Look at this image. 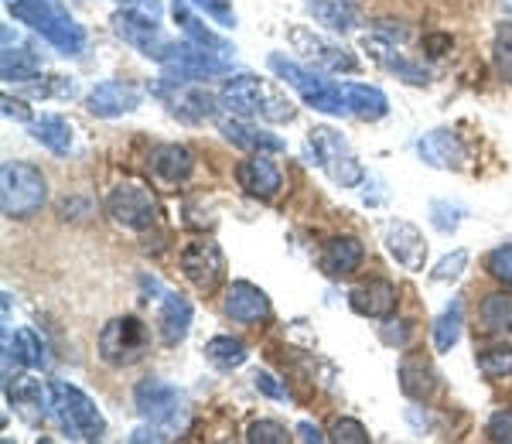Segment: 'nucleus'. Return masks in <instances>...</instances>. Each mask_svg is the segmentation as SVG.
<instances>
[{
	"label": "nucleus",
	"instance_id": "obj_1",
	"mask_svg": "<svg viewBox=\"0 0 512 444\" xmlns=\"http://www.w3.org/2000/svg\"><path fill=\"white\" fill-rule=\"evenodd\" d=\"M11 18L38 31L48 45H55L62 55H79L86 45V31L79 28L69 11H62L55 0H11Z\"/></svg>",
	"mask_w": 512,
	"mask_h": 444
},
{
	"label": "nucleus",
	"instance_id": "obj_2",
	"mask_svg": "<svg viewBox=\"0 0 512 444\" xmlns=\"http://www.w3.org/2000/svg\"><path fill=\"white\" fill-rule=\"evenodd\" d=\"M48 199L45 175L28 161H4L0 168V209L7 219H31Z\"/></svg>",
	"mask_w": 512,
	"mask_h": 444
},
{
	"label": "nucleus",
	"instance_id": "obj_3",
	"mask_svg": "<svg viewBox=\"0 0 512 444\" xmlns=\"http://www.w3.org/2000/svg\"><path fill=\"white\" fill-rule=\"evenodd\" d=\"M48 414L59 421V427L72 441H99L106 434V421L99 407L72 383H52V410Z\"/></svg>",
	"mask_w": 512,
	"mask_h": 444
},
{
	"label": "nucleus",
	"instance_id": "obj_4",
	"mask_svg": "<svg viewBox=\"0 0 512 444\" xmlns=\"http://www.w3.org/2000/svg\"><path fill=\"white\" fill-rule=\"evenodd\" d=\"M134 407L144 421L168 427V431H185L188 427V397L178 386L147 376L134 386Z\"/></svg>",
	"mask_w": 512,
	"mask_h": 444
},
{
	"label": "nucleus",
	"instance_id": "obj_5",
	"mask_svg": "<svg viewBox=\"0 0 512 444\" xmlns=\"http://www.w3.org/2000/svg\"><path fill=\"white\" fill-rule=\"evenodd\" d=\"M308 144H311V158H315L318 168H325V175L332 178L335 185L342 188H359L366 182V168L362 161L352 154L349 141L342 134H335L332 127H315L308 134Z\"/></svg>",
	"mask_w": 512,
	"mask_h": 444
},
{
	"label": "nucleus",
	"instance_id": "obj_6",
	"mask_svg": "<svg viewBox=\"0 0 512 444\" xmlns=\"http://www.w3.org/2000/svg\"><path fill=\"white\" fill-rule=\"evenodd\" d=\"M147 349H151V328L134 315L113 318L99 332V356L106 366H134L147 356Z\"/></svg>",
	"mask_w": 512,
	"mask_h": 444
},
{
	"label": "nucleus",
	"instance_id": "obj_7",
	"mask_svg": "<svg viewBox=\"0 0 512 444\" xmlns=\"http://www.w3.org/2000/svg\"><path fill=\"white\" fill-rule=\"evenodd\" d=\"M267 65L287 82V86L301 93V100L308 103L311 110L332 113V117H349V106H345V100H342V86H332V82L318 79L315 72L301 69V65L284 59V55H270Z\"/></svg>",
	"mask_w": 512,
	"mask_h": 444
},
{
	"label": "nucleus",
	"instance_id": "obj_8",
	"mask_svg": "<svg viewBox=\"0 0 512 444\" xmlns=\"http://www.w3.org/2000/svg\"><path fill=\"white\" fill-rule=\"evenodd\" d=\"M106 212L110 219L123 229H134V233H144V229L154 226L158 219V202H154L151 188L140 182H117L106 195Z\"/></svg>",
	"mask_w": 512,
	"mask_h": 444
},
{
	"label": "nucleus",
	"instance_id": "obj_9",
	"mask_svg": "<svg viewBox=\"0 0 512 444\" xmlns=\"http://www.w3.org/2000/svg\"><path fill=\"white\" fill-rule=\"evenodd\" d=\"M113 31H117L134 52H140L144 59H154V62H164L171 48H175V41H168L161 35L158 18L137 11V7H127V11L113 14Z\"/></svg>",
	"mask_w": 512,
	"mask_h": 444
},
{
	"label": "nucleus",
	"instance_id": "obj_10",
	"mask_svg": "<svg viewBox=\"0 0 512 444\" xmlns=\"http://www.w3.org/2000/svg\"><path fill=\"white\" fill-rule=\"evenodd\" d=\"M164 76L175 82H198V79H212V76H226L229 72V55H219L212 48L202 45H175L168 52V59L161 62Z\"/></svg>",
	"mask_w": 512,
	"mask_h": 444
},
{
	"label": "nucleus",
	"instance_id": "obj_11",
	"mask_svg": "<svg viewBox=\"0 0 512 444\" xmlns=\"http://www.w3.org/2000/svg\"><path fill=\"white\" fill-rule=\"evenodd\" d=\"M178 263H181V274H185L202 294H212L222 284V277H226V257H222L219 243H212V240L185 243Z\"/></svg>",
	"mask_w": 512,
	"mask_h": 444
},
{
	"label": "nucleus",
	"instance_id": "obj_12",
	"mask_svg": "<svg viewBox=\"0 0 512 444\" xmlns=\"http://www.w3.org/2000/svg\"><path fill=\"white\" fill-rule=\"evenodd\" d=\"M291 45L321 72H355V65H359L349 48L335 45V41L321 38V35H315V31H308V28H294L291 31Z\"/></svg>",
	"mask_w": 512,
	"mask_h": 444
},
{
	"label": "nucleus",
	"instance_id": "obj_13",
	"mask_svg": "<svg viewBox=\"0 0 512 444\" xmlns=\"http://www.w3.org/2000/svg\"><path fill=\"white\" fill-rule=\"evenodd\" d=\"M383 243L386 250L393 253L396 263L407 270H414V274H420L427 263V243H424V233L414 226V222L407 219H390L383 226Z\"/></svg>",
	"mask_w": 512,
	"mask_h": 444
},
{
	"label": "nucleus",
	"instance_id": "obj_14",
	"mask_svg": "<svg viewBox=\"0 0 512 444\" xmlns=\"http://www.w3.org/2000/svg\"><path fill=\"white\" fill-rule=\"evenodd\" d=\"M86 106H89L93 117H103V120L123 117V113H134L140 106V89L134 86V82L106 79V82H99V86L89 89Z\"/></svg>",
	"mask_w": 512,
	"mask_h": 444
},
{
	"label": "nucleus",
	"instance_id": "obj_15",
	"mask_svg": "<svg viewBox=\"0 0 512 444\" xmlns=\"http://www.w3.org/2000/svg\"><path fill=\"white\" fill-rule=\"evenodd\" d=\"M263 100H267V86L260 79L250 76V72H239V76L226 79L219 93V103L226 106L233 117H263Z\"/></svg>",
	"mask_w": 512,
	"mask_h": 444
},
{
	"label": "nucleus",
	"instance_id": "obj_16",
	"mask_svg": "<svg viewBox=\"0 0 512 444\" xmlns=\"http://www.w3.org/2000/svg\"><path fill=\"white\" fill-rule=\"evenodd\" d=\"M236 178H239V188H246L253 199H263V202L274 199L280 188H284V175H280V168L263 151H253L246 161H239Z\"/></svg>",
	"mask_w": 512,
	"mask_h": 444
},
{
	"label": "nucleus",
	"instance_id": "obj_17",
	"mask_svg": "<svg viewBox=\"0 0 512 444\" xmlns=\"http://www.w3.org/2000/svg\"><path fill=\"white\" fill-rule=\"evenodd\" d=\"M396 284L386 281V277H369L359 287H352L349 304L355 315L362 318H390L396 311Z\"/></svg>",
	"mask_w": 512,
	"mask_h": 444
},
{
	"label": "nucleus",
	"instance_id": "obj_18",
	"mask_svg": "<svg viewBox=\"0 0 512 444\" xmlns=\"http://www.w3.org/2000/svg\"><path fill=\"white\" fill-rule=\"evenodd\" d=\"M226 315L239 325L267 322L270 298L250 281H233V287H229V294H226Z\"/></svg>",
	"mask_w": 512,
	"mask_h": 444
},
{
	"label": "nucleus",
	"instance_id": "obj_19",
	"mask_svg": "<svg viewBox=\"0 0 512 444\" xmlns=\"http://www.w3.org/2000/svg\"><path fill=\"white\" fill-rule=\"evenodd\" d=\"M417 154L431 168H461L465 164V144L454 130H431L417 141Z\"/></svg>",
	"mask_w": 512,
	"mask_h": 444
},
{
	"label": "nucleus",
	"instance_id": "obj_20",
	"mask_svg": "<svg viewBox=\"0 0 512 444\" xmlns=\"http://www.w3.org/2000/svg\"><path fill=\"white\" fill-rule=\"evenodd\" d=\"M400 390L410 400H427L437 390V369L424 352H407L400 359Z\"/></svg>",
	"mask_w": 512,
	"mask_h": 444
},
{
	"label": "nucleus",
	"instance_id": "obj_21",
	"mask_svg": "<svg viewBox=\"0 0 512 444\" xmlns=\"http://www.w3.org/2000/svg\"><path fill=\"white\" fill-rule=\"evenodd\" d=\"M362 260H366V250H362V243L355 236H332L325 243V250H321V270L332 277L355 274L362 267Z\"/></svg>",
	"mask_w": 512,
	"mask_h": 444
},
{
	"label": "nucleus",
	"instance_id": "obj_22",
	"mask_svg": "<svg viewBox=\"0 0 512 444\" xmlns=\"http://www.w3.org/2000/svg\"><path fill=\"white\" fill-rule=\"evenodd\" d=\"M158 328H161L164 345H181L188 339V328H192V304L181 298V294L164 291L161 311H158Z\"/></svg>",
	"mask_w": 512,
	"mask_h": 444
},
{
	"label": "nucleus",
	"instance_id": "obj_23",
	"mask_svg": "<svg viewBox=\"0 0 512 444\" xmlns=\"http://www.w3.org/2000/svg\"><path fill=\"white\" fill-rule=\"evenodd\" d=\"M151 168H154V175L164 178V182L178 185V182H185V178L192 175L195 158H192V151H188L185 144H161V147H154V151H151Z\"/></svg>",
	"mask_w": 512,
	"mask_h": 444
},
{
	"label": "nucleus",
	"instance_id": "obj_24",
	"mask_svg": "<svg viewBox=\"0 0 512 444\" xmlns=\"http://www.w3.org/2000/svg\"><path fill=\"white\" fill-rule=\"evenodd\" d=\"M342 100L349 106V117L359 120H383L390 113V103L376 86H362V82H342Z\"/></svg>",
	"mask_w": 512,
	"mask_h": 444
},
{
	"label": "nucleus",
	"instance_id": "obj_25",
	"mask_svg": "<svg viewBox=\"0 0 512 444\" xmlns=\"http://www.w3.org/2000/svg\"><path fill=\"white\" fill-rule=\"evenodd\" d=\"M219 130L226 134L229 144L246 147V151H284V141H280L277 134H267V130L253 127V123H246L243 117L219 120Z\"/></svg>",
	"mask_w": 512,
	"mask_h": 444
},
{
	"label": "nucleus",
	"instance_id": "obj_26",
	"mask_svg": "<svg viewBox=\"0 0 512 444\" xmlns=\"http://www.w3.org/2000/svg\"><path fill=\"white\" fill-rule=\"evenodd\" d=\"M171 110L178 113V117L185 120H209L216 117V96L205 93L202 86H195V82H181V89H175V96H171Z\"/></svg>",
	"mask_w": 512,
	"mask_h": 444
},
{
	"label": "nucleus",
	"instance_id": "obj_27",
	"mask_svg": "<svg viewBox=\"0 0 512 444\" xmlns=\"http://www.w3.org/2000/svg\"><path fill=\"white\" fill-rule=\"evenodd\" d=\"M31 134L41 147H48L52 154H69L72 147V123L59 117V113H41V117L31 123Z\"/></svg>",
	"mask_w": 512,
	"mask_h": 444
},
{
	"label": "nucleus",
	"instance_id": "obj_28",
	"mask_svg": "<svg viewBox=\"0 0 512 444\" xmlns=\"http://www.w3.org/2000/svg\"><path fill=\"white\" fill-rule=\"evenodd\" d=\"M478 322H482V332L489 335H506L512 332V291H495L482 301L478 308Z\"/></svg>",
	"mask_w": 512,
	"mask_h": 444
},
{
	"label": "nucleus",
	"instance_id": "obj_29",
	"mask_svg": "<svg viewBox=\"0 0 512 444\" xmlns=\"http://www.w3.org/2000/svg\"><path fill=\"white\" fill-rule=\"evenodd\" d=\"M171 11H175V21L181 24V31L188 35V41H195V45H202V48H212V52H219V55H229V52H233V48H229L226 41H222V38L216 35V31H209L202 21L195 18L192 11H188L185 0H175V7H171Z\"/></svg>",
	"mask_w": 512,
	"mask_h": 444
},
{
	"label": "nucleus",
	"instance_id": "obj_30",
	"mask_svg": "<svg viewBox=\"0 0 512 444\" xmlns=\"http://www.w3.org/2000/svg\"><path fill=\"white\" fill-rule=\"evenodd\" d=\"M7 400L14 407H48L52 410V386H41L35 376H7Z\"/></svg>",
	"mask_w": 512,
	"mask_h": 444
},
{
	"label": "nucleus",
	"instance_id": "obj_31",
	"mask_svg": "<svg viewBox=\"0 0 512 444\" xmlns=\"http://www.w3.org/2000/svg\"><path fill=\"white\" fill-rule=\"evenodd\" d=\"M205 359L216 369H222V373H229V369H239L250 359V349L239 339H233V335H216V339L205 342Z\"/></svg>",
	"mask_w": 512,
	"mask_h": 444
},
{
	"label": "nucleus",
	"instance_id": "obj_32",
	"mask_svg": "<svg viewBox=\"0 0 512 444\" xmlns=\"http://www.w3.org/2000/svg\"><path fill=\"white\" fill-rule=\"evenodd\" d=\"M461 325H465V308L454 298L448 308L441 311V318L434 322V349L437 352H451L461 339Z\"/></svg>",
	"mask_w": 512,
	"mask_h": 444
},
{
	"label": "nucleus",
	"instance_id": "obj_33",
	"mask_svg": "<svg viewBox=\"0 0 512 444\" xmlns=\"http://www.w3.org/2000/svg\"><path fill=\"white\" fill-rule=\"evenodd\" d=\"M369 48H373V55H376V62L379 65H386L390 72H396L400 79H407V82H414V86H424L427 79V69L424 65H417V62H407L403 55H396L390 45H379V41H366Z\"/></svg>",
	"mask_w": 512,
	"mask_h": 444
},
{
	"label": "nucleus",
	"instance_id": "obj_34",
	"mask_svg": "<svg viewBox=\"0 0 512 444\" xmlns=\"http://www.w3.org/2000/svg\"><path fill=\"white\" fill-rule=\"evenodd\" d=\"M304 4H308L311 14H315L321 24H328V28H335V31L355 28V7L349 0H304Z\"/></svg>",
	"mask_w": 512,
	"mask_h": 444
},
{
	"label": "nucleus",
	"instance_id": "obj_35",
	"mask_svg": "<svg viewBox=\"0 0 512 444\" xmlns=\"http://www.w3.org/2000/svg\"><path fill=\"white\" fill-rule=\"evenodd\" d=\"M0 72H4L7 82H28L41 72V62L31 52H24V48L7 45L4 55H0Z\"/></svg>",
	"mask_w": 512,
	"mask_h": 444
},
{
	"label": "nucleus",
	"instance_id": "obj_36",
	"mask_svg": "<svg viewBox=\"0 0 512 444\" xmlns=\"http://www.w3.org/2000/svg\"><path fill=\"white\" fill-rule=\"evenodd\" d=\"M492 55H495V69H499V76L506 82H512V21H502L499 28H495Z\"/></svg>",
	"mask_w": 512,
	"mask_h": 444
},
{
	"label": "nucleus",
	"instance_id": "obj_37",
	"mask_svg": "<svg viewBox=\"0 0 512 444\" xmlns=\"http://www.w3.org/2000/svg\"><path fill=\"white\" fill-rule=\"evenodd\" d=\"M14 339H18L21 363H24V366H31V369H48V352H45V342L38 339V332H31V328H21V332H14Z\"/></svg>",
	"mask_w": 512,
	"mask_h": 444
},
{
	"label": "nucleus",
	"instance_id": "obj_38",
	"mask_svg": "<svg viewBox=\"0 0 512 444\" xmlns=\"http://www.w3.org/2000/svg\"><path fill=\"white\" fill-rule=\"evenodd\" d=\"M478 369L485 376H509L512 373V345H492V349L478 352Z\"/></svg>",
	"mask_w": 512,
	"mask_h": 444
},
{
	"label": "nucleus",
	"instance_id": "obj_39",
	"mask_svg": "<svg viewBox=\"0 0 512 444\" xmlns=\"http://www.w3.org/2000/svg\"><path fill=\"white\" fill-rule=\"evenodd\" d=\"M246 441L250 444H287L291 434H287V427L277 421H253L250 431H246Z\"/></svg>",
	"mask_w": 512,
	"mask_h": 444
},
{
	"label": "nucleus",
	"instance_id": "obj_40",
	"mask_svg": "<svg viewBox=\"0 0 512 444\" xmlns=\"http://www.w3.org/2000/svg\"><path fill=\"white\" fill-rule=\"evenodd\" d=\"M465 267H468V250H454V253H448V257L437 260V267L431 270V277H434L437 284H448V281H458Z\"/></svg>",
	"mask_w": 512,
	"mask_h": 444
},
{
	"label": "nucleus",
	"instance_id": "obj_41",
	"mask_svg": "<svg viewBox=\"0 0 512 444\" xmlns=\"http://www.w3.org/2000/svg\"><path fill=\"white\" fill-rule=\"evenodd\" d=\"M328 438L338 441V444H366L369 431L359 421H352V417H338V421L332 424V431H328Z\"/></svg>",
	"mask_w": 512,
	"mask_h": 444
},
{
	"label": "nucleus",
	"instance_id": "obj_42",
	"mask_svg": "<svg viewBox=\"0 0 512 444\" xmlns=\"http://www.w3.org/2000/svg\"><path fill=\"white\" fill-rule=\"evenodd\" d=\"M465 219V209L461 205H451V202H431V222L441 233H454Z\"/></svg>",
	"mask_w": 512,
	"mask_h": 444
},
{
	"label": "nucleus",
	"instance_id": "obj_43",
	"mask_svg": "<svg viewBox=\"0 0 512 444\" xmlns=\"http://www.w3.org/2000/svg\"><path fill=\"white\" fill-rule=\"evenodd\" d=\"M188 4L205 11V18H212L216 24H222V28H236V11L229 0H188Z\"/></svg>",
	"mask_w": 512,
	"mask_h": 444
},
{
	"label": "nucleus",
	"instance_id": "obj_44",
	"mask_svg": "<svg viewBox=\"0 0 512 444\" xmlns=\"http://www.w3.org/2000/svg\"><path fill=\"white\" fill-rule=\"evenodd\" d=\"M379 339L386 345H396V349H403L410 339H414V322H407V318H390L383 328H379Z\"/></svg>",
	"mask_w": 512,
	"mask_h": 444
},
{
	"label": "nucleus",
	"instance_id": "obj_45",
	"mask_svg": "<svg viewBox=\"0 0 512 444\" xmlns=\"http://www.w3.org/2000/svg\"><path fill=\"white\" fill-rule=\"evenodd\" d=\"M253 386L263 393V397H270V400H280V404H287L291 400V393H287V386L277 380L274 373H267V369H256V376H253Z\"/></svg>",
	"mask_w": 512,
	"mask_h": 444
},
{
	"label": "nucleus",
	"instance_id": "obj_46",
	"mask_svg": "<svg viewBox=\"0 0 512 444\" xmlns=\"http://www.w3.org/2000/svg\"><path fill=\"white\" fill-rule=\"evenodd\" d=\"M489 274L495 277V281L512 284V243L499 246V250L489 253Z\"/></svg>",
	"mask_w": 512,
	"mask_h": 444
},
{
	"label": "nucleus",
	"instance_id": "obj_47",
	"mask_svg": "<svg viewBox=\"0 0 512 444\" xmlns=\"http://www.w3.org/2000/svg\"><path fill=\"white\" fill-rule=\"evenodd\" d=\"M489 438L499 444H512V410H499L489 421Z\"/></svg>",
	"mask_w": 512,
	"mask_h": 444
},
{
	"label": "nucleus",
	"instance_id": "obj_48",
	"mask_svg": "<svg viewBox=\"0 0 512 444\" xmlns=\"http://www.w3.org/2000/svg\"><path fill=\"white\" fill-rule=\"evenodd\" d=\"M297 441H304V444H321V441H325V434H321L311 421H301V424H297Z\"/></svg>",
	"mask_w": 512,
	"mask_h": 444
},
{
	"label": "nucleus",
	"instance_id": "obj_49",
	"mask_svg": "<svg viewBox=\"0 0 512 444\" xmlns=\"http://www.w3.org/2000/svg\"><path fill=\"white\" fill-rule=\"evenodd\" d=\"M424 45L431 48V55L451 52V38H448V35H427V38H424Z\"/></svg>",
	"mask_w": 512,
	"mask_h": 444
},
{
	"label": "nucleus",
	"instance_id": "obj_50",
	"mask_svg": "<svg viewBox=\"0 0 512 444\" xmlns=\"http://www.w3.org/2000/svg\"><path fill=\"white\" fill-rule=\"evenodd\" d=\"M130 441L140 444V441H164V434L158 431V424H151V427H137L134 434H130Z\"/></svg>",
	"mask_w": 512,
	"mask_h": 444
},
{
	"label": "nucleus",
	"instance_id": "obj_51",
	"mask_svg": "<svg viewBox=\"0 0 512 444\" xmlns=\"http://www.w3.org/2000/svg\"><path fill=\"white\" fill-rule=\"evenodd\" d=\"M4 113H7V117H18V120H31V113L24 110V103L11 100V96H4Z\"/></svg>",
	"mask_w": 512,
	"mask_h": 444
},
{
	"label": "nucleus",
	"instance_id": "obj_52",
	"mask_svg": "<svg viewBox=\"0 0 512 444\" xmlns=\"http://www.w3.org/2000/svg\"><path fill=\"white\" fill-rule=\"evenodd\" d=\"M7 4H11V0H7Z\"/></svg>",
	"mask_w": 512,
	"mask_h": 444
}]
</instances>
